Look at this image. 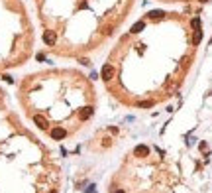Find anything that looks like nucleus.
<instances>
[{
    "label": "nucleus",
    "mask_w": 212,
    "mask_h": 193,
    "mask_svg": "<svg viewBox=\"0 0 212 193\" xmlns=\"http://www.w3.org/2000/svg\"><path fill=\"white\" fill-rule=\"evenodd\" d=\"M43 44L57 57L96 53L122 30L136 0H33Z\"/></svg>",
    "instance_id": "3"
},
{
    "label": "nucleus",
    "mask_w": 212,
    "mask_h": 193,
    "mask_svg": "<svg viewBox=\"0 0 212 193\" xmlns=\"http://www.w3.org/2000/svg\"><path fill=\"white\" fill-rule=\"evenodd\" d=\"M59 168L0 89V193H57Z\"/></svg>",
    "instance_id": "4"
},
{
    "label": "nucleus",
    "mask_w": 212,
    "mask_h": 193,
    "mask_svg": "<svg viewBox=\"0 0 212 193\" xmlns=\"http://www.w3.org/2000/svg\"><path fill=\"white\" fill-rule=\"evenodd\" d=\"M35 47L32 18L22 0H0V73L22 67Z\"/></svg>",
    "instance_id": "6"
},
{
    "label": "nucleus",
    "mask_w": 212,
    "mask_h": 193,
    "mask_svg": "<svg viewBox=\"0 0 212 193\" xmlns=\"http://www.w3.org/2000/svg\"><path fill=\"white\" fill-rule=\"evenodd\" d=\"M200 38V22L185 12L141 14L104 61L100 77L106 93L132 110L167 103L185 83Z\"/></svg>",
    "instance_id": "1"
},
{
    "label": "nucleus",
    "mask_w": 212,
    "mask_h": 193,
    "mask_svg": "<svg viewBox=\"0 0 212 193\" xmlns=\"http://www.w3.org/2000/svg\"><path fill=\"white\" fill-rule=\"evenodd\" d=\"M110 193H173L165 154L147 144L134 148L114 173Z\"/></svg>",
    "instance_id": "5"
},
{
    "label": "nucleus",
    "mask_w": 212,
    "mask_h": 193,
    "mask_svg": "<svg viewBox=\"0 0 212 193\" xmlns=\"http://www.w3.org/2000/svg\"><path fill=\"white\" fill-rule=\"evenodd\" d=\"M159 4H190V2H208V0H155Z\"/></svg>",
    "instance_id": "7"
},
{
    "label": "nucleus",
    "mask_w": 212,
    "mask_h": 193,
    "mask_svg": "<svg viewBox=\"0 0 212 193\" xmlns=\"http://www.w3.org/2000/svg\"><path fill=\"white\" fill-rule=\"evenodd\" d=\"M18 103L38 130L61 142L94 118L98 93L87 73L59 67L26 75L18 85Z\"/></svg>",
    "instance_id": "2"
}]
</instances>
